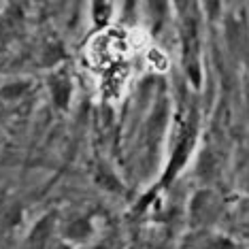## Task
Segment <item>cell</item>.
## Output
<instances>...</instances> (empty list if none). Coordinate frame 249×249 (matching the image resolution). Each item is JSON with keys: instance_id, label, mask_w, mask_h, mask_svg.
Segmentation results:
<instances>
[{"instance_id": "cell-1", "label": "cell", "mask_w": 249, "mask_h": 249, "mask_svg": "<svg viewBox=\"0 0 249 249\" xmlns=\"http://www.w3.org/2000/svg\"><path fill=\"white\" fill-rule=\"evenodd\" d=\"M128 52V36L117 28H105L98 30L89 38L86 49V60L94 69H111L120 64L122 55Z\"/></svg>"}, {"instance_id": "cell-12", "label": "cell", "mask_w": 249, "mask_h": 249, "mask_svg": "<svg viewBox=\"0 0 249 249\" xmlns=\"http://www.w3.org/2000/svg\"><path fill=\"white\" fill-rule=\"evenodd\" d=\"M149 62H151V64H156L160 71H166V66H168L166 55L160 53L158 49H151V52H149Z\"/></svg>"}, {"instance_id": "cell-5", "label": "cell", "mask_w": 249, "mask_h": 249, "mask_svg": "<svg viewBox=\"0 0 249 249\" xmlns=\"http://www.w3.org/2000/svg\"><path fill=\"white\" fill-rule=\"evenodd\" d=\"M53 228H55V211L43 215V217L38 219L35 224V228L30 230V234H28V239L21 249H45L47 243L52 241Z\"/></svg>"}, {"instance_id": "cell-8", "label": "cell", "mask_w": 249, "mask_h": 249, "mask_svg": "<svg viewBox=\"0 0 249 249\" xmlns=\"http://www.w3.org/2000/svg\"><path fill=\"white\" fill-rule=\"evenodd\" d=\"M113 18V4L111 2H92V19L98 30H105L109 19Z\"/></svg>"}, {"instance_id": "cell-7", "label": "cell", "mask_w": 249, "mask_h": 249, "mask_svg": "<svg viewBox=\"0 0 249 249\" xmlns=\"http://www.w3.org/2000/svg\"><path fill=\"white\" fill-rule=\"evenodd\" d=\"M96 183L100 185V188L109 190V192H124V185L122 181L113 175V171L109 166H105V164H100L98 166V173H96Z\"/></svg>"}, {"instance_id": "cell-9", "label": "cell", "mask_w": 249, "mask_h": 249, "mask_svg": "<svg viewBox=\"0 0 249 249\" xmlns=\"http://www.w3.org/2000/svg\"><path fill=\"white\" fill-rule=\"evenodd\" d=\"M32 86L28 81H11L4 88H0V98L2 100H18L21 98Z\"/></svg>"}, {"instance_id": "cell-6", "label": "cell", "mask_w": 249, "mask_h": 249, "mask_svg": "<svg viewBox=\"0 0 249 249\" xmlns=\"http://www.w3.org/2000/svg\"><path fill=\"white\" fill-rule=\"evenodd\" d=\"M94 234V226L92 219L81 215V217H72L64 228V239H69L71 243H83Z\"/></svg>"}, {"instance_id": "cell-10", "label": "cell", "mask_w": 249, "mask_h": 249, "mask_svg": "<svg viewBox=\"0 0 249 249\" xmlns=\"http://www.w3.org/2000/svg\"><path fill=\"white\" fill-rule=\"evenodd\" d=\"M64 58H66V53H64V49H62L60 43L47 45L45 52H43V58H41V62H43L41 66H55V64H60Z\"/></svg>"}, {"instance_id": "cell-3", "label": "cell", "mask_w": 249, "mask_h": 249, "mask_svg": "<svg viewBox=\"0 0 249 249\" xmlns=\"http://www.w3.org/2000/svg\"><path fill=\"white\" fill-rule=\"evenodd\" d=\"M215 213H217V198L211 190H200L196 192L194 198L190 202V219L192 226L200 228V226H207L209 222L215 219Z\"/></svg>"}, {"instance_id": "cell-11", "label": "cell", "mask_w": 249, "mask_h": 249, "mask_svg": "<svg viewBox=\"0 0 249 249\" xmlns=\"http://www.w3.org/2000/svg\"><path fill=\"white\" fill-rule=\"evenodd\" d=\"M215 158L211 154V149H207L205 154L200 156V162H198V175L200 177H205V179H211V175L215 173Z\"/></svg>"}, {"instance_id": "cell-13", "label": "cell", "mask_w": 249, "mask_h": 249, "mask_svg": "<svg viewBox=\"0 0 249 249\" xmlns=\"http://www.w3.org/2000/svg\"><path fill=\"white\" fill-rule=\"evenodd\" d=\"M92 249H109L107 245H96V247H92Z\"/></svg>"}, {"instance_id": "cell-4", "label": "cell", "mask_w": 249, "mask_h": 249, "mask_svg": "<svg viewBox=\"0 0 249 249\" xmlns=\"http://www.w3.org/2000/svg\"><path fill=\"white\" fill-rule=\"evenodd\" d=\"M47 88H49V94H52V100L53 105L58 107L60 111H66L71 105V96H72V83H71V75L66 71H53L49 75V81H47Z\"/></svg>"}, {"instance_id": "cell-2", "label": "cell", "mask_w": 249, "mask_h": 249, "mask_svg": "<svg viewBox=\"0 0 249 249\" xmlns=\"http://www.w3.org/2000/svg\"><path fill=\"white\" fill-rule=\"evenodd\" d=\"M196 132H198V126H196V111H192V117H190V122L185 124V130L181 132V137H179V141H177V145H175L173 156H171V162H168V166H166V171H164V175H162L160 183H158L156 188L143 198L141 207H143L145 202L149 200V196H151V194H156V192L160 190V188H166V185L171 183V181L179 175L181 168H183L185 164H188L190 156H192V149H194V145H196Z\"/></svg>"}]
</instances>
